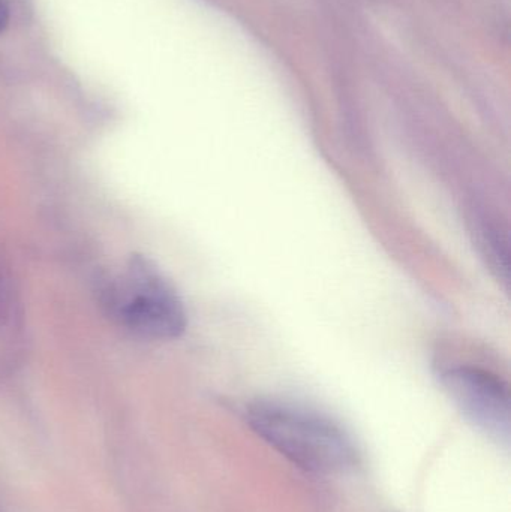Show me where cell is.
Returning a JSON list of instances; mask_svg holds the SVG:
<instances>
[{
    "label": "cell",
    "instance_id": "cell-1",
    "mask_svg": "<svg viewBox=\"0 0 511 512\" xmlns=\"http://www.w3.org/2000/svg\"><path fill=\"white\" fill-rule=\"evenodd\" d=\"M251 429L288 462L315 475H344L360 463L350 433L333 418L287 400H257L246 411Z\"/></svg>",
    "mask_w": 511,
    "mask_h": 512
},
{
    "label": "cell",
    "instance_id": "cell-2",
    "mask_svg": "<svg viewBox=\"0 0 511 512\" xmlns=\"http://www.w3.org/2000/svg\"><path fill=\"white\" fill-rule=\"evenodd\" d=\"M111 306L126 327L149 339H174L186 328V313L179 295L167 280L137 258L128 283L114 292Z\"/></svg>",
    "mask_w": 511,
    "mask_h": 512
},
{
    "label": "cell",
    "instance_id": "cell-3",
    "mask_svg": "<svg viewBox=\"0 0 511 512\" xmlns=\"http://www.w3.org/2000/svg\"><path fill=\"white\" fill-rule=\"evenodd\" d=\"M441 385L474 427L497 444L509 447L511 403L507 382L482 367L458 364L440 373Z\"/></svg>",
    "mask_w": 511,
    "mask_h": 512
},
{
    "label": "cell",
    "instance_id": "cell-4",
    "mask_svg": "<svg viewBox=\"0 0 511 512\" xmlns=\"http://www.w3.org/2000/svg\"><path fill=\"white\" fill-rule=\"evenodd\" d=\"M477 243L482 248L483 255L488 259L492 270L497 273L498 279L509 282V254H507V243L501 239L500 233L495 228L482 227L477 228Z\"/></svg>",
    "mask_w": 511,
    "mask_h": 512
},
{
    "label": "cell",
    "instance_id": "cell-5",
    "mask_svg": "<svg viewBox=\"0 0 511 512\" xmlns=\"http://www.w3.org/2000/svg\"><path fill=\"white\" fill-rule=\"evenodd\" d=\"M9 298L11 297H9L8 282H6L5 276L0 273V324L8 316L9 304H11Z\"/></svg>",
    "mask_w": 511,
    "mask_h": 512
},
{
    "label": "cell",
    "instance_id": "cell-6",
    "mask_svg": "<svg viewBox=\"0 0 511 512\" xmlns=\"http://www.w3.org/2000/svg\"><path fill=\"white\" fill-rule=\"evenodd\" d=\"M9 23V9L5 0H0V32L6 29Z\"/></svg>",
    "mask_w": 511,
    "mask_h": 512
}]
</instances>
